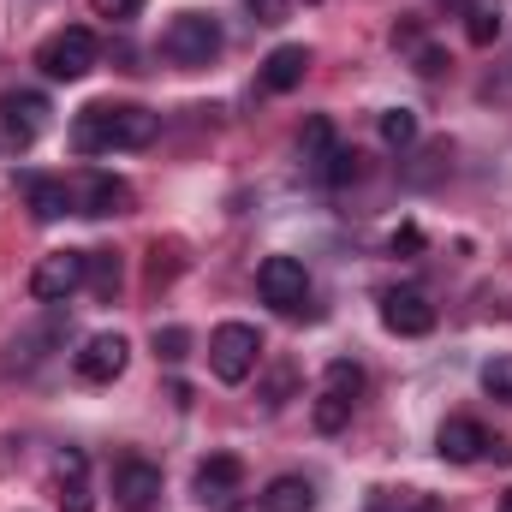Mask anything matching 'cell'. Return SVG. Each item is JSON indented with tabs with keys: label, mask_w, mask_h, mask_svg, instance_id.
I'll return each instance as SVG.
<instances>
[{
	"label": "cell",
	"mask_w": 512,
	"mask_h": 512,
	"mask_svg": "<svg viewBox=\"0 0 512 512\" xmlns=\"http://www.w3.org/2000/svg\"><path fill=\"white\" fill-rule=\"evenodd\" d=\"M161 137V114L137 102H90L72 120V149L78 155H114V149H149Z\"/></svg>",
	"instance_id": "cell-1"
},
{
	"label": "cell",
	"mask_w": 512,
	"mask_h": 512,
	"mask_svg": "<svg viewBox=\"0 0 512 512\" xmlns=\"http://www.w3.org/2000/svg\"><path fill=\"white\" fill-rule=\"evenodd\" d=\"M221 48H227V36H221V24H215L209 12H179V18L161 30V60H173V66H185V72L215 66Z\"/></svg>",
	"instance_id": "cell-2"
},
{
	"label": "cell",
	"mask_w": 512,
	"mask_h": 512,
	"mask_svg": "<svg viewBox=\"0 0 512 512\" xmlns=\"http://www.w3.org/2000/svg\"><path fill=\"white\" fill-rule=\"evenodd\" d=\"M96 60H102V48H96V30H84V24L54 30V36H42V48H36V66H42V78H54V84L90 78Z\"/></svg>",
	"instance_id": "cell-3"
},
{
	"label": "cell",
	"mask_w": 512,
	"mask_h": 512,
	"mask_svg": "<svg viewBox=\"0 0 512 512\" xmlns=\"http://www.w3.org/2000/svg\"><path fill=\"white\" fill-rule=\"evenodd\" d=\"M256 364H262V334H256L251 322H221L209 334V370H215V382H227V387L251 382Z\"/></svg>",
	"instance_id": "cell-4"
},
{
	"label": "cell",
	"mask_w": 512,
	"mask_h": 512,
	"mask_svg": "<svg viewBox=\"0 0 512 512\" xmlns=\"http://www.w3.org/2000/svg\"><path fill=\"white\" fill-rule=\"evenodd\" d=\"M256 292H262V304H274L280 316H298V310L310 304V274H304L298 256H268V262L256 268Z\"/></svg>",
	"instance_id": "cell-5"
},
{
	"label": "cell",
	"mask_w": 512,
	"mask_h": 512,
	"mask_svg": "<svg viewBox=\"0 0 512 512\" xmlns=\"http://www.w3.org/2000/svg\"><path fill=\"white\" fill-rule=\"evenodd\" d=\"M90 274V251H48L36 268H30V298L42 304H66Z\"/></svg>",
	"instance_id": "cell-6"
},
{
	"label": "cell",
	"mask_w": 512,
	"mask_h": 512,
	"mask_svg": "<svg viewBox=\"0 0 512 512\" xmlns=\"http://www.w3.org/2000/svg\"><path fill=\"white\" fill-rule=\"evenodd\" d=\"M54 120V108H48V96L42 90H6L0 96V137L12 143V149H30L42 131Z\"/></svg>",
	"instance_id": "cell-7"
},
{
	"label": "cell",
	"mask_w": 512,
	"mask_h": 512,
	"mask_svg": "<svg viewBox=\"0 0 512 512\" xmlns=\"http://www.w3.org/2000/svg\"><path fill=\"white\" fill-rule=\"evenodd\" d=\"M382 328L399 334V340L435 334V304H429V292H417V286H387L382 292Z\"/></svg>",
	"instance_id": "cell-8"
},
{
	"label": "cell",
	"mask_w": 512,
	"mask_h": 512,
	"mask_svg": "<svg viewBox=\"0 0 512 512\" xmlns=\"http://www.w3.org/2000/svg\"><path fill=\"white\" fill-rule=\"evenodd\" d=\"M131 209V185L90 167L84 179H72V215H90V221H108V215H126Z\"/></svg>",
	"instance_id": "cell-9"
},
{
	"label": "cell",
	"mask_w": 512,
	"mask_h": 512,
	"mask_svg": "<svg viewBox=\"0 0 512 512\" xmlns=\"http://www.w3.org/2000/svg\"><path fill=\"white\" fill-rule=\"evenodd\" d=\"M126 364H131L126 334H96V340H84V352H72V370H78V382H90V387L120 382V376H126Z\"/></svg>",
	"instance_id": "cell-10"
},
{
	"label": "cell",
	"mask_w": 512,
	"mask_h": 512,
	"mask_svg": "<svg viewBox=\"0 0 512 512\" xmlns=\"http://www.w3.org/2000/svg\"><path fill=\"white\" fill-rule=\"evenodd\" d=\"M114 501L126 512H155V501H161V465H149L137 453L114 459Z\"/></svg>",
	"instance_id": "cell-11"
},
{
	"label": "cell",
	"mask_w": 512,
	"mask_h": 512,
	"mask_svg": "<svg viewBox=\"0 0 512 512\" xmlns=\"http://www.w3.org/2000/svg\"><path fill=\"white\" fill-rule=\"evenodd\" d=\"M489 429L477 423V417H447L441 429H435V453L447 459V465H477V459H489Z\"/></svg>",
	"instance_id": "cell-12"
},
{
	"label": "cell",
	"mask_w": 512,
	"mask_h": 512,
	"mask_svg": "<svg viewBox=\"0 0 512 512\" xmlns=\"http://www.w3.org/2000/svg\"><path fill=\"white\" fill-rule=\"evenodd\" d=\"M239 489H245V459L209 453V459L197 465V501H203V507H227Z\"/></svg>",
	"instance_id": "cell-13"
},
{
	"label": "cell",
	"mask_w": 512,
	"mask_h": 512,
	"mask_svg": "<svg viewBox=\"0 0 512 512\" xmlns=\"http://www.w3.org/2000/svg\"><path fill=\"white\" fill-rule=\"evenodd\" d=\"M54 483H60V512H96L84 447H60V459H54Z\"/></svg>",
	"instance_id": "cell-14"
},
{
	"label": "cell",
	"mask_w": 512,
	"mask_h": 512,
	"mask_svg": "<svg viewBox=\"0 0 512 512\" xmlns=\"http://www.w3.org/2000/svg\"><path fill=\"white\" fill-rule=\"evenodd\" d=\"M304 72H310V48H304V42H280V48L262 60L256 84H262L268 96H286V90H298V84H304Z\"/></svg>",
	"instance_id": "cell-15"
},
{
	"label": "cell",
	"mask_w": 512,
	"mask_h": 512,
	"mask_svg": "<svg viewBox=\"0 0 512 512\" xmlns=\"http://www.w3.org/2000/svg\"><path fill=\"white\" fill-rule=\"evenodd\" d=\"M24 185V203H30V215L48 227V221H60V215H72V179H54V173H24L18 179Z\"/></svg>",
	"instance_id": "cell-16"
},
{
	"label": "cell",
	"mask_w": 512,
	"mask_h": 512,
	"mask_svg": "<svg viewBox=\"0 0 512 512\" xmlns=\"http://www.w3.org/2000/svg\"><path fill=\"white\" fill-rule=\"evenodd\" d=\"M459 18L471 48H495V36L507 30V0H459Z\"/></svg>",
	"instance_id": "cell-17"
},
{
	"label": "cell",
	"mask_w": 512,
	"mask_h": 512,
	"mask_svg": "<svg viewBox=\"0 0 512 512\" xmlns=\"http://www.w3.org/2000/svg\"><path fill=\"white\" fill-rule=\"evenodd\" d=\"M256 507L262 512H316V483L286 471V477H274V483L256 495Z\"/></svg>",
	"instance_id": "cell-18"
},
{
	"label": "cell",
	"mask_w": 512,
	"mask_h": 512,
	"mask_svg": "<svg viewBox=\"0 0 512 512\" xmlns=\"http://www.w3.org/2000/svg\"><path fill=\"white\" fill-rule=\"evenodd\" d=\"M60 340H66V316L54 310L42 328H30V334H18V340H12V364H42V358H48V346H60Z\"/></svg>",
	"instance_id": "cell-19"
},
{
	"label": "cell",
	"mask_w": 512,
	"mask_h": 512,
	"mask_svg": "<svg viewBox=\"0 0 512 512\" xmlns=\"http://www.w3.org/2000/svg\"><path fill=\"white\" fill-rule=\"evenodd\" d=\"M358 161H364L358 149H346V143H334V149H328V155H322V161L310 167V179H316V185H328V191H340V185H352V179L364 173Z\"/></svg>",
	"instance_id": "cell-20"
},
{
	"label": "cell",
	"mask_w": 512,
	"mask_h": 512,
	"mask_svg": "<svg viewBox=\"0 0 512 512\" xmlns=\"http://www.w3.org/2000/svg\"><path fill=\"white\" fill-rule=\"evenodd\" d=\"M120 280H126V274H120V256H114V251H90V274H84V286H90L102 304H114Z\"/></svg>",
	"instance_id": "cell-21"
},
{
	"label": "cell",
	"mask_w": 512,
	"mask_h": 512,
	"mask_svg": "<svg viewBox=\"0 0 512 512\" xmlns=\"http://www.w3.org/2000/svg\"><path fill=\"white\" fill-rule=\"evenodd\" d=\"M334 143H340V137H334V120H328V114H310L304 131H298V155H304V167H316Z\"/></svg>",
	"instance_id": "cell-22"
},
{
	"label": "cell",
	"mask_w": 512,
	"mask_h": 512,
	"mask_svg": "<svg viewBox=\"0 0 512 512\" xmlns=\"http://www.w3.org/2000/svg\"><path fill=\"white\" fill-rule=\"evenodd\" d=\"M310 417H316V429H322V435H340V429L352 423V399H340V393H328V387H322V393H316V405H310Z\"/></svg>",
	"instance_id": "cell-23"
},
{
	"label": "cell",
	"mask_w": 512,
	"mask_h": 512,
	"mask_svg": "<svg viewBox=\"0 0 512 512\" xmlns=\"http://www.w3.org/2000/svg\"><path fill=\"white\" fill-rule=\"evenodd\" d=\"M382 143L387 149H411V143H417V114H411V108H387L382 114Z\"/></svg>",
	"instance_id": "cell-24"
},
{
	"label": "cell",
	"mask_w": 512,
	"mask_h": 512,
	"mask_svg": "<svg viewBox=\"0 0 512 512\" xmlns=\"http://www.w3.org/2000/svg\"><path fill=\"white\" fill-rule=\"evenodd\" d=\"M149 346H155L161 364H185V358H191V328H179V322H173V328H155Z\"/></svg>",
	"instance_id": "cell-25"
},
{
	"label": "cell",
	"mask_w": 512,
	"mask_h": 512,
	"mask_svg": "<svg viewBox=\"0 0 512 512\" xmlns=\"http://www.w3.org/2000/svg\"><path fill=\"white\" fill-rule=\"evenodd\" d=\"M322 387H328V393H340V399H358V393H364V370H358L352 358H334Z\"/></svg>",
	"instance_id": "cell-26"
},
{
	"label": "cell",
	"mask_w": 512,
	"mask_h": 512,
	"mask_svg": "<svg viewBox=\"0 0 512 512\" xmlns=\"http://www.w3.org/2000/svg\"><path fill=\"white\" fill-rule=\"evenodd\" d=\"M292 387H298V370H292V364H274V376H268V387H262V405L280 411V405L292 399Z\"/></svg>",
	"instance_id": "cell-27"
},
{
	"label": "cell",
	"mask_w": 512,
	"mask_h": 512,
	"mask_svg": "<svg viewBox=\"0 0 512 512\" xmlns=\"http://www.w3.org/2000/svg\"><path fill=\"white\" fill-rule=\"evenodd\" d=\"M483 393L512 405V358H489V364H483Z\"/></svg>",
	"instance_id": "cell-28"
},
{
	"label": "cell",
	"mask_w": 512,
	"mask_h": 512,
	"mask_svg": "<svg viewBox=\"0 0 512 512\" xmlns=\"http://www.w3.org/2000/svg\"><path fill=\"white\" fill-rule=\"evenodd\" d=\"M245 6H251V18H256V24H280L292 0H245Z\"/></svg>",
	"instance_id": "cell-29"
},
{
	"label": "cell",
	"mask_w": 512,
	"mask_h": 512,
	"mask_svg": "<svg viewBox=\"0 0 512 512\" xmlns=\"http://www.w3.org/2000/svg\"><path fill=\"white\" fill-rule=\"evenodd\" d=\"M96 12H102V18H120V24H131V18L143 12V0H96Z\"/></svg>",
	"instance_id": "cell-30"
},
{
	"label": "cell",
	"mask_w": 512,
	"mask_h": 512,
	"mask_svg": "<svg viewBox=\"0 0 512 512\" xmlns=\"http://www.w3.org/2000/svg\"><path fill=\"white\" fill-rule=\"evenodd\" d=\"M441 66H447V54L423 42V48H417V72H423V78H441Z\"/></svg>",
	"instance_id": "cell-31"
},
{
	"label": "cell",
	"mask_w": 512,
	"mask_h": 512,
	"mask_svg": "<svg viewBox=\"0 0 512 512\" xmlns=\"http://www.w3.org/2000/svg\"><path fill=\"white\" fill-rule=\"evenodd\" d=\"M417 245H423V233H417V227H399V233H393V256H399V251H417Z\"/></svg>",
	"instance_id": "cell-32"
},
{
	"label": "cell",
	"mask_w": 512,
	"mask_h": 512,
	"mask_svg": "<svg viewBox=\"0 0 512 512\" xmlns=\"http://www.w3.org/2000/svg\"><path fill=\"white\" fill-rule=\"evenodd\" d=\"M501 512H512V489H507V495H501Z\"/></svg>",
	"instance_id": "cell-33"
}]
</instances>
